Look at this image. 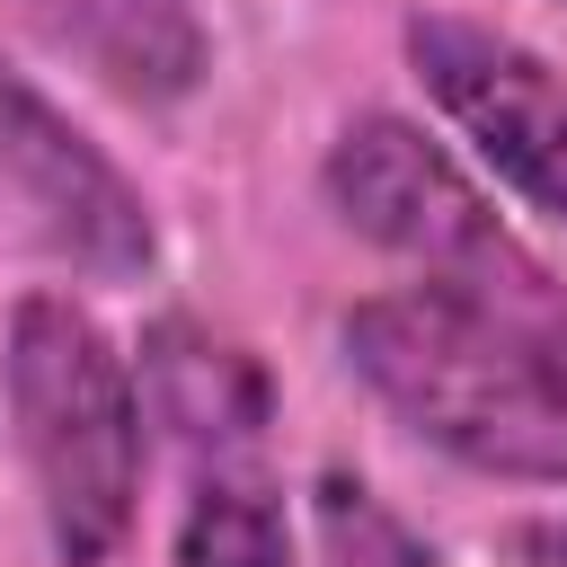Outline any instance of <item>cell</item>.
<instances>
[{"instance_id":"4","label":"cell","mask_w":567,"mask_h":567,"mask_svg":"<svg viewBox=\"0 0 567 567\" xmlns=\"http://www.w3.org/2000/svg\"><path fill=\"white\" fill-rule=\"evenodd\" d=\"M0 213L18 239H35L44 257H62L80 275H106V284L142 275L159 248L133 177L9 62H0Z\"/></svg>"},{"instance_id":"1","label":"cell","mask_w":567,"mask_h":567,"mask_svg":"<svg viewBox=\"0 0 567 567\" xmlns=\"http://www.w3.org/2000/svg\"><path fill=\"white\" fill-rule=\"evenodd\" d=\"M346 363L452 461L567 487V319L416 284L346 310Z\"/></svg>"},{"instance_id":"8","label":"cell","mask_w":567,"mask_h":567,"mask_svg":"<svg viewBox=\"0 0 567 567\" xmlns=\"http://www.w3.org/2000/svg\"><path fill=\"white\" fill-rule=\"evenodd\" d=\"M284 505L257 470H204L177 523V567H284Z\"/></svg>"},{"instance_id":"5","label":"cell","mask_w":567,"mask_h":567,"mask_svg":"<svg viewBox=\"0 0 567 567\" xmlns=\"http://www.w3.org/2000/svg\"><path fill=\"white\" fill-rule=\"evenodd\" d=\"M408 62H416L425 97L496 159V177L567 221V89H558V71L532 44H514L478 18H443V9L408 18Z\"/></svg>"},{"instance_id":"2","label":"cell","mask_w":567,"mask_h":567,"mask_svg":"<svg viewBox=\"0 0 567 567\" xmlns=\"http://www.w3.org/2000/svg\"><path fill=\"white\" fill-rule=\"evenodd\" d=\"M9 408L27 470L44 487V523L62 567H97L124 523H133V478H142V390L106 328L71 310L62 292L18 301L9 328Z\"/></svg>"},{"instance_id":"9","label":"cell","mask_w":567,"mask_h":567,"mask_svg":"<svg viewBox=\"0 0 567 567\" xmlns=\"http://www.w3.org/2000/svg\"><path fill=\"white\" fill-rule=\"evenodd\" d=\"M319 558L328 567H434V549L363 478H319Z\"/></svg>"},{"instance_id":"10","label":"cell","mask_w":567,"mask_h":567,"mask_svg":"<svg viewBox=\"0 0 567 567\" xmlns=\"http://www.w3.org/2000/svg\"><path fill=\"white\" fill-rule=\"evenodd\" d=\"M523 549H532L540 567H567V523H532V532H523Z\"/></svg>"},{"instance_id":"7","label":"cell","mask_w":567,"mask_h":567,"mask_svg":"<svg viewBox=\"0 0 567 567\" xmlns=\"http://www.w3.org/2000/svg\"><path fill=\"white\" fill-rule=\"evenodd\" d=\"M44 44L80 53L106 89L168 106L204 80V18L195 0H9Z\"/></svg>"},{"instance_id":"6","label":"cell","mask_w":567,"mask_h":567,"mask_svg":"<svg viewBox=\"0 0 567 567\" xmlns=\"http://www.w3.org/2000/svg\"><path fill=\"white\" fill-rule=\"evenodd\" d=\"M142 408H151V425H168V443L195 470H239L275 416V390H266L257 354H239L204 319H159L142 337Z\"/></svg>"},{"instance_id":"3","label":"cell","mask_w":567,"mask_h":567,"mask_svg":"<svg viewBox=\"0 0 567 567\" xmlns=\"http://www.w3.org/2000/svg\"><path fill=\"white\" fill-rule=\"evenodd\" d=\"M328 204L390 257L425 266V284L496 301V310H532V319H567V284L487 213V195L399 115H354L328 151Z\"/></svg>"}]
</instances>
